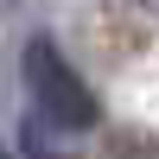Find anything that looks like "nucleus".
<instances>
[{
	"mask_svg": "<svg viewBox=\"0 0 159 159\" xmlns=\"http://www.w3.org/2000/svg\"><path fill=\"white\" fill-rule=\"evenodd\" d=\"M19 76H25V96H32V115L51 134H83V127H96V96H89V83L57 57L51 38H32V45L19 51Z\"/></svg>",
	"mask_w": 159,
	"mask_h": 159,
	"instance_id": "f257e3e1",
	"label": "nucleus"
},
{
	"mask_svg": "<svg viewBox=\"0 0 159 159\" xmlns=\"http://www.w3.org/2000/svg\"><path fill=\"white\" fill-rule=\"evenodd\" d=\"M0 159H7V147H0Z\"/></svg>",
	"mask_w": 159,
	"mask_h": 159,
	"instance_id": "f03ea898",
	"label": "nucleus"
}]
</instances>
